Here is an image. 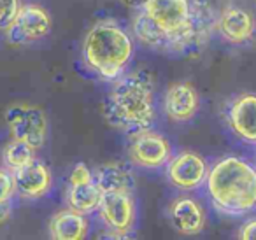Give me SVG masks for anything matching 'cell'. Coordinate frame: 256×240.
<instances>
[{
	"label": "cell",
	"instance_id": "44dd1931",
	"mask_svg": "<svg viewBox=\"0 0 256 240\" xmlns=\"http://www.w3.org/2000/svg\"><path fill=\"white\" fill-rule=\"evenodd\" d=\"M16 193L12 172L8 168H0V200H11Z\"/></svg>",
	"mask_w": 256,
	"mask_h": 240
},
{
	"label": "cell",
	"instance_id": "9a60e30c",
	"mask_svg": "<svg viewBox=\"0 0 256 240\" xmlns=\"http://www.w3.org/2000/svg\"><path fill=\"white\" fill-rule=\"evenodd\" d=\"M93 180L102 193L110 191H134L136 176L132 166L124 162H107L93 170Z\"/></svg>",
	"mask_w": 256,
	"mask_h": 240
},
{
	"label": "cell",
	"instance_id": "8fae6325",
	"mask_svg": "<svg viewBox=\"0 0 256 240\" xmlns=\"http://www.w3.org/2000/svg\"><path fill=\"white\" fill-rule=\"evenodd\" d=\"M167 216L172 228L181 235H198L206 230L207 224L206 207L190 194L176 196L168 205Z\"/></svg>",
	"mask_w": 256,
	"mask_h": 240
},
{
	"label": "cell",
	"instance_id": "ffe728a7",
	"mask_svg": "<svg viewBox=\"0 0 256 240\" xmlns=\"http://www.w3.org/2000/svg\"><path fill=\"white\" fill-rule=\"evenodd\" d=\"M22 8V0H0V28H8Z\"/></svg>",
	"mask_w": 256,
	"mask_h": 240
},
{
	"label": "cell",
	"instance_id": "2e32d148",
	"mask_svg": "<svg viewBox=\"0 0 256 240\" xmlns=\"http://www.w3.org/2000/svg\"><path fill=\"white\" fill-rule=\"evenodd\" d=\"M48 230L53 240H84L90 232V221L88 216L67 207L51 216Z\"/></svg>",
	"mask_w": 256,
	"mask_h": 240
},
{
	"label": "cell",
	"instance_id": "d6986e66",
	"mask_svg": "<svg viewBox=\"0 0 256 240\" xmlns=\"http://www.w3.org/2000/svg\"><path fill=\"white\" fill-rule=\"evenodd\" d=\"M36 151L30 144L18 138H12L2 151V162H4L6 168L14 172V170L22 168V166L28 165L30 162L36 160Z\"/></svg>",
	"mask_w": 256,
	"mask_h": 240
},
{
	"label": "cell",
	"instance_id": "d4e9b609",
	"mask_svg": "<svg viewBox=\"0 0 256 240\" xmlns=\"http://www.w3.org/2000/svg\"><path fill=\"white\" fill-rule=\"evenodd\" d=\"M118 2L123 4L126 9H142L148 0H118Z\"/></svg>",
	"mask_w": 256,
	"mask_h": 240
},
{
	"label": "cell",
	"instance_id": "30bf717a",
	"mask_svg": "<svg viewBox=\"0 0 256 240\" xmlns=\"http://www.w3.org/2000/svg\"><path fill=\"white\" fill-rule=\"evenodd\" d=\"M230 132L246 144H256V93H240L228 102L224 110Z\"/></svg>",
	"mask_w": 256,
	"mask_h": 240
},
{
	"label": "cell",
	"instance_id": "ac0fdd59",
	"mask_svg": "<svg viewBox=\"0 0 256 240\" xmlns=\"http://www.w3.org/2000/svg\"><path fill=\"white\" fill-rule=\"evenodd\" d=\"M132 34L144 48L153 51H160V53H168V44L167 37L164 36L160 28L153 23V20L139 9V12L136 14L132 22Z\"/></svg>",
	"mask_w": 256,
	"mask_h": 240
},
{
	"label": "cell",
	"instance_id": "3957f363",
	"mask_svg": "<svg viewBox=\"0 0 256 240\" xmlns=\"http://www.w3.org/2000/svg\"><path fill=\"white\" fill-rule=\"evenodd\" d=\"M134 53L136 42L130 32L114 20H100L90 26L81 46L84 67L107 82L128 70Z\"/></svg>",
	"mask_w": 256,
	"mask_h": 240
},
{
	"label": "cell",
	"instance_id": "5bb4252c",
	"mask_svg": "<svg viewBox=\"0 0 256 240\" xmlns=\"http://www.w3.org/2000/svg\"><path fill=\"white\" fill-rule=\"evenodd\" d=\"M12 179H14L16 191L28 200L42 198L53 186V176H51L50 166L46 163L39 162L37 158L30 162L28 165L14 170Z\"/></svg>",
	"mask_w": 256,
	"mask_h": 240
},
{
	"label": "cell",
	"instance_id": "7a4b0ae2",
	"mask_svg": "<svg viewBox=\"0 0 256 240\" xmlns=\"http://www.w3.org/2000/svg\"><path fill=\"white\" fill-rule=\"evenodd\" d=\"M206 193L214 210L228 218H246L256 210V165L237 154L221 156L209 166Z\"/></svg>",
	"mask_w": 256,
	"mask_h": 240
},
{
	"label": "cell",
	"instance_id": "9c48e42d",
	"mask_svg": "<svg viewBox=\"0 0 256 240\" xmlns=\"http://www.w3.org/2000/svg\"><path fill=\"white\" fill-rule=\"evenodd\" d=\"M207 172H209V163L200 152L196 151H179L172 154V158L165 165L167 179L176 190L179 191H195L204 186Z\"/></svg>",
	"mask_w": 256,
	"mask_h": 240
},
{
	"label": "cell",
	"instance_id": "6da1fadb",
	"mask_svg": "<svg viewBox=\"0 0 256 240\" xmlns=\"http://www.w3.org/2000/svg\"><path fill=\"white\" fill-rule=\"evenodd\" d=\"M102 112L110 126L126 135L151 128L156 120L153 76L139 68L114 79L104 98Z\"/></svg>",
	"mask_w": 256,
	"mask_h": 240
},
{
	"label": "cell",
	"instance_id": "5b68a950",
	"mask_svg": "<svg viewBox=\"0 0 256 240\" xmlns=\"http://www.w3.org/2000/svg\"><path fill=\"white\" fill-rule=\"evenodd\" d=\"M6 123L12 138H18L34 149H40L48 140L50 123L40 107L30 104H12L6 109Z\"/></svg>",
	"mask_w": 256,
	"mask_h": 240
},
{
	"label": "cell",
	"instance_id": "52a82bcc",
	"mask_svg": "<svg viewBox=\"0 0 256 240\" xmlns=\"http://www.w3.org/2000/svg\"><path fill=\"white\" fill-rule=\"evenodd\" d=\"M53 20L40 4H22L14 22L6 28V39L12 46H25L50 36Z\"/></svg>",
	"mask_w": 256,
	"mask_h": 240
},
{
	"label": "cell",
	"instance_id": "ba28073f",
	"mask_svg": "<svg viewBox=\"0 0 256 240\" xmlns=\"http://www.w3.org/2000/svg\"><path fill=\"white\" fill-rule=\"evenodd\" d=\"M96 214L106 228L114 230L130 238L137 222V205L134 191L102 193Z\"/></svg>",
	"mask_w": 256,
	"mask_h": 240
},
{
	"label": "cell",
	"instance_id": "7402d4cb",
	"mask_svg": "<svg viewBox=\"0 0 256 240\" xmlns=\"http://www.w3.org/2000/svg\"><path fill=\"white\" fill-rule=\"evenodd\" d=\"M93 180V172L86 163H76L72 168L70 176H68V184H79V182H90Z\"/></svg>",
	"mask_w": 256,
	"mask_h": 240
},
{
	"label": "cell",
	"instance_id": "e0dca14e",
	"mask_svg": "<svg viewBox=\"0 0 256 240\" xmlns=\"http://www.w3.org/2000/svg\"><path fill=\"white\" fill-rule=\"evenodd\" d=\"M102 198V191L95 184V180L79 184H68L67 193H65V202L67 207L76 212H81L84 216L96 214Z\"/></svg>",
	"mask_w": 256,
	"mask_h": 240
},
{
	"label": "cell",
	"instance_id": "8992f818",
	"mask_svg": "<svg viewBox=\"0 0 256 240\" xmlns=\"http://www.w3.org/2000/svg\"><path fill=\"white\" fill-rule=\"evenodd\" d=\"M126 154L132 165L140 166V168L158 170L167 165L174 151H172L170 140L165 135L148 128L139 134L130 135Z\"/></svg>",
	"mask_w": 256,
	"mask_h": 240
},
{
	"label": "cell",
	"instance_id": "603a6c76",
	"mask_svg": "<svg viewBox=\"0 0 256 240\" xmlns=\"http://www.w3.org/2000/svg\"><path fill=\"white\" fill-rule=\"evenodd\" d=\"M237 238L240 240H256V218L248 219L240 224L237 232Z\"/></svg>",
	"mask_w": 256,
	"mask_h": 240
},
{
	"label": "cell",
	"instance_id": "277c9868",
	"mask_svg": "<svg viewBox=\"0 0 256 240\" xmlns=\"http://www.w3.org/2000/svg\"><path fill=\"white\" fill-rule=\"evenodd\" d=\"M142 11L167 37L168 53H190L206 46L195 28L192 0H148Z\"/></svg>",
	"mask_w": 256,
	"mask_h": 240
},
{
	"label": "cell",
	"instance_id": "7c38bea8",
	"mask_svg": "<svg viewBox=\"0 0 256 240\" xmlns=\"http://www.w3.org/2000/svg\"><path fill=\"white\" fill-rule=\"evenodd\" d=\"M198 90L188 81L172 82L164 95V112L172 123H188L198 114Z\"/></svg>",
	"mask_w": 256,
	"mask_h": 240
},
{
	"label": "cell",
	"instance_id": "cb8c5ba5",
	"mask_svg": "<svg viewBox=\"0 0 256 240\" xmlns=\"http://www.w3.org/2000/svg\"><path fill=\"white\" fill-rule=\"evenodd\" d=\"M12 214V205L11 200H0V224L6 221H9Z\"/></svg>",
	"mask_w": 256,
	"mask_h": 240
},
{
	"label": "cell",
	"instance_id": "4fadbf2b",
	"mask_svg": "<svg viewBox=\"0 0 256 240\" xmlns=\"http://www.w3.org/2000/svg\"><path fill=\"white\" fill-rule=\"evenodd\" d=\"M216 30L226 42L246 44L256 32V20L248 9L226 6L216 18Z\"/></svg>",
	"mask_w": 256,
	"mask_h": 240
}]
</instances>
